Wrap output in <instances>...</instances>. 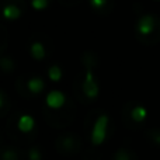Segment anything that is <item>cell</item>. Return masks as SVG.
I'll return each mask as SVG.
<instances>
[{
    "instance_id": "cell-1",
    "label": "cell",
    "mask_w": 160,
    "mask_h": 160,
    "mask_svg": "<svg viewBox=\"0 0 160 160\" xmlns=\"http://www.w3.org/2000/svg\"><path fill=\"white\" fill-rule=\"evenodd\" d=\"M24 13L22 0H0V16L7 21H17Z\"/></svg>"
},
{
    "instance_id": "cell-2",
    "label": "cell",
    "mask_w": 160,
    "mask_h": 160,
    "mask_svg": "<svg viewBox=\"0 0 160 160\" xmlns=\"http://www.w3.org/2000/svg\"><path fill=\"white\" fill-rule=\"evenodd\" d=\"M108 122H110V117L107 114H100L96 118L93 129H91V143H93V146H100L105 142Z\"/></svg>"
},
{
    "instance_id": "cell-3",
    "label": "cell",
    "mask_w": 160,
    "mask_h": 160,
    "mask_svg": "<svg viewBox=\"0 0 160 160\" xmlns=\"http://www.w3.org/2000/svg\"><path fill=\"white\" fill-rule=\"evenodd\" d=\"M82 88H83L84 96L87 97L88 100H96L97 97L100 96V84H98V82L96 80V78H94V73H93V70H91L90 68L86 70Z\"/></svg>"
},
{
    "instance_id": "cell-4",
    "label": "cell",
    "mask_w": 160,
    "mask_h": 160,
    "mask_svg": "<svg viewBox=\"0 0 160 160\" xmlns=\"http://www.w3.org/2000/svg\"><path fill=\"white\" fill-rule=\"evenodd\" d=\"M156 25H158V20L152 14H145L136 22V31L141 37H149L155 32Z\"/></svg>"
},
{
    "instance_id": "cell-5",
    "label": "cell",
    "mask_w": 160,
    "mask_h": 160,
    "mask_svg": "<svg viewBox=\"0 0 160 160\" xmlns=\"http://www.w3.org/2000/svg\"><path fill=\"white\" fill-rule=\"evenodd\" d=\"M65 102H66V96L61 90H51L45 97V104L51 110H59L65 105Z\"/></svg>"
},
{
    "instance_id": "cell-6",
    "label": "cell",
    "mask_w": 160,
    "mask_h": 160,
    "mask_svg": "<svg viewBox=\"0 0 160 160\" xmlns=\"http://www.w3.org/2000/svg\"><path fill=\"white\" fill-rule=\"evenodd\" d=\"M35 125H37L35 118H34L31 114H22V115H20L18 121H17V128H18V131L22 133L32 132Z\"/></svg>"
},
{
    "instance_id": "cell-7",
    "label": "cell",
    "mask_w": 160,
    "mask_h": 160,
    "mask_svg": "<svg viewBox=\"0 0 160 160\" xmlns=\"http://www.w3.org/2000/svg\"><path fill=\"white\" fill-rule=\"evenodd\" d=\"M30 55L32 56V59L35 61H42L47 56V49H45V45L41 41H34L30 45Z\"/></svg>"
},
{
    "instance_id": "cell-8",
    "label": "cell",
    "mask_w": 160,
    "mask_h": 160,
    "mask_svg": "<svg viewBox=\"0 0 160 160\" xmlns=\"http://www.w3.org/2000/svg\"><path fill=\"white\" fill-rule=\"evenodd\" d=\"M27 88L30 93L32 94H39L45 88V83L41 78H31L27 82Z\"/></svg>"
},
{
    "instance_id": "cell-9",
    "label": "cell",
    "mask_w": 160,
    "mask_h": 160,
    "mask_svg": "<svg viewBox=\"0 0 160 160\" xmlns=\"http://www.w3.org/2000/svg\"><path fill=\"white\" fill-rule=\"evenodd\" d=\"M88 4L97 13H104L111 8L112 0H88Z\"/></svg>"
},
{
    "instance_id": "cell-10",
    "label": "cell",
    "mask_w": 160,
    "mask_h": 160,
    "mask_svg": "<svg viewBox=\"0 0 160 160\" xmlns=\"http://www.w3.org/2000/svg\"><path fill=\"white\" fill-rule=\"evenodd\" d=\"M146 115H148V111L143 105H136L132 110V112H131V117H132V119L135 122H143Z\"/></svg>"
},
{
    "instance_id": "cell-11",
    "label": "cell",
    "mask_w": 160,
    "mask_h": 160,
    "mask_svg": "<svg viewBox=\"0 0 160 160\" xmlns=\"http://www.w3.org/2000/svg\"><path fill=\"white\" fill-rule=\"evenodd\" d=\"M62 76H63V72H62V69L58 65H52V66L48 68V78H49L51 82H55V83L61 82Z\"/></svg>"
},
{
    "instance_id": "cell-12",
    "label": "cell",
    "mask_w": 160,
    "mask_h": 160,
    "mask_svg": "<svg viewBox=\"0 0 160 160\" xmlns=\"http://www.w3.org/2000/svg\"><path fill=\"white\" fill-rule=\"evenodd\" d=\"M49 6V0H31V7L35 11H44Z\"/></svg>"
},
{
    "instance_id": "cell-13",
    "label": "cell",
    "mask_w": 160,
    "mask_h": 160,
    "mask_svg": "<svg viewBox=\"0 0 160 160\" xmlns=\"http://www.w3.org/2000/svg\"><path fill=\"white\" fill-rule=\"evenodd\" d=\"M2 160H18V153L14 149L8 148V149L3 150L2 153Z\"/></svg>"
},
{
    "instance_id": "cell-14",
    "label": "cell",
    "mask_w": 160,
    "mask_h": 160,
    "mask_svg": "<svg viewBox=\"0 0 160 160\" xmlns=\"http://www.w3.org/2000/svg\"><path fill=\"white\" fill-rule=\"evenodd\" d=\"M28 159L30 160H42L41 150H39L38 148H35V146L30 148V150H28Z\"/></svg>"
},
{
    "instance_id": "cell-15",
    "label": "cell",
    "mask_w": 160,
    "mask_h": 160,
    "mask_svg": "<svg viewBox=\"0 0 160 160\" xmlns=\"http://www.w3.org/2000/svg\"><path fill=\"white\" fill-rule=\"evenodd\" d=\"M0 66H2L4 70H11L14 65H13V61H11L10 58H2L0 59Z\"/></svg>"
},
{
    "instance_id": "cell-16",
    "label": "cell",
    "mask_w": 160,
    "mask_h": 160,
    "mask_svg": "<svg viewBox=\"0 0 160 160\" xmlns=\"http://www.w3.org/2000/svg\"><path fill=\"white\" fill-rule=\"evenodd\" d=\"M114 160H129V153L125 149H119L114 156Z\"/></svg>"
},
{
    "instance_id": "cell-17",
    "label": "cell",
    "mask_w": 160,
    "mask_h": 160,
    "mask_svg": "<svg viewBox=\"0 0 160 160\" xmlns=\"http://www.w3.org/2000/svg\"><path fill=\"white\" fill-rule=\"evenodd\" d=\"M4 104H6V96H4V93L0 90V108L4 107Z\"/></svg>"
},
{
    "instance_id": "cell-18",
    "label": "cell",
    "mask_w": 160,
    "mask_h": 160,
    "mask_svg": "<svg viewBox=\"0 0 160 160\" xmlns=\"http://www.w3.org/2000/svg\"><path fill=\"white\" fill-rule=\"evenodd\" d=\"M63 3H75V2H78V0H62Z\"/></svg>"
}]
</instances>
